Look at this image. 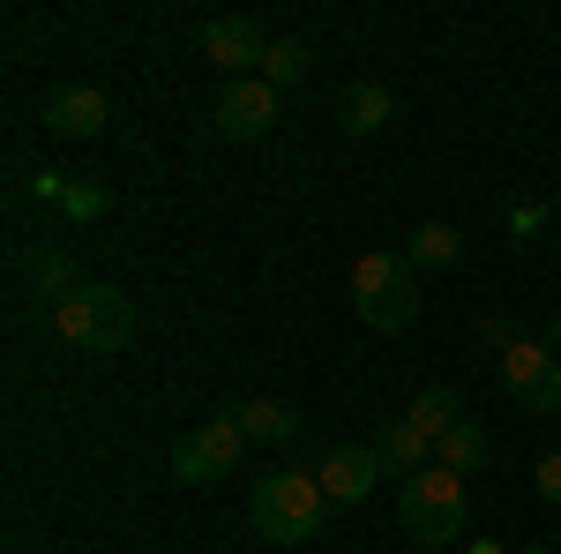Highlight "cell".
Instances as JSON below:
<instances>
[{"mask_svg": "<svg viewBox=\"0 0 561 554\" xmlns=\"http://www.w3.org/2000/svg\"><path fill=\"white\" fill-rule=\"evenodd\" d=\"M322 517H330V495H322L314 472H270L248 487V524L270 547H307L322 532Z\"/></svg>", "mask_w": 561, "mask_h": 554, "instance_id": "cell-1", "label": "cell"}, {"mask_svg": "<svg viewBox=\"0 0 561 554\" xmlns=\"http://www.w3.org/2000/svg\"><path fill=\"white\" fill-rule=\"evenodd\" d=\"M352 307H359V323L382 330V338L412 330V323H420V270H412V256H404V248L359 256L352 262Z\"/></svg>", "mask_w": 561, "mask_h": 554, "instance_id": "cell-2", "label": "cell"}, {"mask_svg": "<svg viewBox=\"0 0 561 554\" xmlns=\"http://www.w3.org/2000/svg\"><path fill=\"white\" fill-rule=\"evenodd\" d=\"M45 330L60 344H76V352H121L135 338V299L121 285H76L68 299H53L45 307Z\"/></svg>", "mask_w": 561, "mask_h": 554, "instance_id": "cell-3", "label": "cell"}, {"mask_svg": "<svg viewBox=\"0 0 561 554\" xmlns=\"http://www.w3.org/2000/svg\"><path fill=\"white\" fill-rule=\"evenodd\" d=\"M465 510H472L465 472H449V465L412 472L404 495H397V524H404V540H420V547H449V540H465Z\"/></svg>", "mask_w": 561, "mask_h": 554, "instance_id": "cell-4", "label": "cell"}, {"mask_svg": "<svg viewBox=\"0 0 561 554\" xmlns=\"http://www.w3.org/2000/svg\"><path fill=\"white\" fill-rule=\"evenodd\" d=\"M240 457H248V434H240V420L225 412V420H203V427H187V434H173L165 472H173L180 487H203V479H225Z\"/></svg>", "mask_w": 561, "mask_h": 554, "instance_id": "cell-5", "label": "cell"}, {"mask_svg": "<svg viewBox=\"0 0 561 554\" xmlns=\"http://www.w3.org/2000/svg\"><path fill=\"white\" fill-rule=\"evenodd\" d=\"M502 389L517 397L524 412H561V360L547 352V344H510L502 352Z\"/></svg>", "mask_w": 561, "mask_h": 554, "instance_id": "cell-6", "label": "cell"}, {"mask_svg": "<svg viewBox=\"0 0 561 554\" xmlns=\"http://www.w3.org/2000/svg\"><path fill=\"white\" fill-rule=\"evenodd\" d=\"M210 121H217V135H225V143H255V135L277 128V90L262 83V76H240V83L217 90Z\"/></svg>", "mask_w": 561, "mask_h": 554, "instance_id": "cell-7", "label": "cell"}, {"mask_svg": "<svg viewBox=\"0 0 561 554\" xmlns=\"http://www.w3.org/2000/svg\"><path fill=\"white\" fill-rule=\"evenodd\" d=\"M314 479H322L330 510H352V502L375 495V479H389V472H382V457H375V442H337V450L314 465Z\"/></svg>", "mask_w": 561, "mask_h": 554, "instance_id": "cell-8", "label": "cell"}, {"mask_svg": "<svg viewBox=\"0 0 561 554\" xmlns=\"http://www.w3.org/2000/svg\"><path fill=\"white\" fill-rule=\"evenodd\" d=\"M203 53L217 60V76H225V83H240L248 68L270 60V31H262L255 15H217V23H203Z\"/></svg>", "mask_w": 561, "mask_h": 554, "instance_id": "cell-9", "label": "cell"}, {"mask_svg": "<svg viewBox=\"0 0 561 554\" xmlns=\"http://www.w3.org/2000/svg\"><path fill=\"white\" fill-rule=\"evenodd\" d=\"M113 121V98L98 83H53L45 90V128L53 135H68V143H83V135H98Z\"/></svg>", "mask_w": 561, "mask_h": 554, "instance_id": "cell-10", "label": "cell"}, {"mask_svg": "<svg viewBox=\"0 0 561 554\" xmlns=\"http://www.w3.org/2000/svg\"><path fill=\"white\" fill-rule=\"evenodd\" d=\"M389 113H397V98H389V83H345V98H337V128L345 135H382Z\"/></svg>", "mask_w": 561, "mask_h": 554, "instance_id": "cell-11", "label": "cell"}, {"mask_svg": "<svg viewBox=\"0 0 561 554\" xmlns=\"http://www.w3.org/2000/svg\"><path fill=\"white\" fill-rule=\"evenodd\" d=\"M375 457H382L389 479H412V472H427V465H434V442H427V434H420L412 420H389L382 434H375Z\"/></svg>", "mask_w": 561, "mask_h": 554, "instance_id": "cell-12", "label": "cell"}, {"mask_svg": "<svg viewBox=\"0 0 561 554\" xmlns=\"http://www.w3.org/2000/svg\"><path fill=\"white\" fill-rule=\"evenodd\" d=\"M232 420H240L248 442H270V450H285V442L300 434V412H293V405H277V397H248Z\"/></svg>", "mask_w": 561, "mask_h": 554, "instance_id": "cell-13", "label": "cell"}, {"mask_svg": "<svg viewBox=\"0 0 561 554\" xmlns=\"http://www.w3.org/2000/svg\"><path fill=\"white\" fill-rule=\"evenodd\" d=\"M404 256H412V270H449V262L465 256V233L442 225V217H427V225L404 233Z\"/></svg>", "mask_w": 561, "mask_h": 554, "instance_id": "cell-14", "label": "cell"}, {"mask_svg": "<svg viewBox=\"0 0 561 554\" xmlns=\"http://www.w3.org/2000/svg\"><path fill=\"white\" fill-rule=\"evenodd\" d=\"M434 465H449V472H465L472 479L479 465H486V434H479V420H457L442 442H434Z\"/></svg>", "mask_w": 561, "mask_h": 554, "instance_id": "cell-15", "label": "cell"}, {"mask_svg": "<svg viewBox=\"0 0 561 554\" xmlns=\"http://www.w3.org/2000/svg\"><path fill=\"white\" fill-rule=\"evenodd\" d=\"M404 420L420 427V434H427V442H442V434H449V427L465 420V405H457V389H420V397H412V412H404Z\"/></svg>", "mask_w": 561, "mask_h": 554, "instance_id": "cell-16", "label": "cell"}, {"mask_svg": "<svg viewBox=\"0 0 561 554\" xmlns=\"http://www.w3.org/2000/svg\"><path fill=\"white\" fill-rule=\"evenodd\" d=\"M31 285H38V299L53 307V299H68V293H76L83 278H76V262L60 256V248H38V256H31Z\"/></svg>", "mask_w": 561, "mask_h": 554, "instance_id": "cell-17", "label": "cell"}, {"mask_svg": "<svg viewBox=\"0 0 561 554\" xmlns=\"http://www.w3.org/2000/svg\"><path fill=\"white\" fill-rule=\"evenodd\" d=\"M300 76H307V45H300V38H270L262 83H270V90H285V83H300Z\"/></svg>", "mask_w": 561, "mask_h": 554, "instance_id": "cell-18", "label": "cell"}, {"mask_svg": "<svg viewBox=\"0 0 561 554\" xmlns=\"http://www.w3.org/2000/svg\"><path fill=\"white\" fill-rule=\"evenodd\" d=\"M531 487H539V502H554V510H561V450H547V457H539Z\"/></svg>", "mask_w": 561, "mask_h": 554, "instance_id": "cell-19", "label": "cell"}, {"mask_svg": "<svg viewBox=\"0 0 561 554\" xmlns=\"http://www.w3.org/2000/svg\"><path fill=\"white\" fill-rule=\"evenodd\" d=\"M517 554H561V547H517Z\"/></svg>", "mask_w": 561, "mask_h": 554, "instance_id": "cell-20", "label": "cell"}, {"mask_svg": "<svg viewBox=\"0 0 561 554\" xmlns=\"http://www.w3.org/2000/svg\"><path fill=\"white\" fill-rule=\"evenodd\" d=\"M479 554H502V547H479Z\"/></svg>", "mask_w": 561, "mask_h": 554, "instance_id": "cell-21", "label": "cell"}]
</instances>
